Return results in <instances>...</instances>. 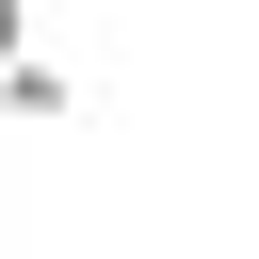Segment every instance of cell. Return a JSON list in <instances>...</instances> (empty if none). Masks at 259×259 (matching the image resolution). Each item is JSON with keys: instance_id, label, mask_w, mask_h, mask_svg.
<instances>
[{"instance_id": "cell-1", "label": "cell", "mask_w": 259, "mask_h": 259, "mask_svg": "<svg viewBox=\"0 0 259 259\" xmlns=\"http://www.w3.org/2000/svg\"><path fill=\"white\" fill-rule=\"evenodd\" d=\"M0 97H16V113H32V130H65V113H81V81H65V65H32V49H16V65H0Z\"/></svg>"}, {"instance_id": "cell-2", "label": "cell", "mask_w": 259, "mask_h": 259, "mask_svg": "<svg viewBox=\"0 0 259 259\" xmlns=\"http://www.w3.org/2000/svg\"><path fill=\"white\" fill-rule=\"evenodd\" d=\"M16 49H32V0H0V65H16Z\"/></svg>"}]
</instances>
